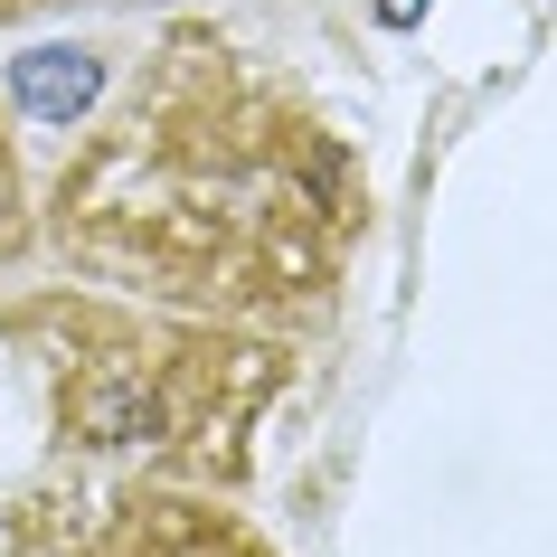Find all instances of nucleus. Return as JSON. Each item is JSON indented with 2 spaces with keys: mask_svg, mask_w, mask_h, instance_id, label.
I'll list each match as a JSON object with an SVG mask.
<instances>
[{
  "mask_svg": "<svg viewBox=\"0 0 557 557\" xmlns=\"http://www.w3.org/2000/svg\"><path fill=\"white\" fill-rule=\"evenodd\" d=\"M29 10H48V0H0V20H29Z\"/></svg>",
  "mask_w": 557,
  "mask_h": 557,
  "instance_id": "nucleus-6",
  "label": "nucleus"
},
{
  "mask_svg": "<svg viewBox=\"0 0 557 557\" xmlns=\"http://www.w3.org/2000/svg\"><path fill=\"white\" fill-rule=\"evenodd\" d=\"M48 227L86 274H133L208 312H284L331 294L350 189L322 123L284 114L236 48L180 38L66 161Z\"/></svg>",
  "mask_w": 557,
  "mask_h": 557,
  "instance_id": "nucleus-1",
  "label": "nucleus"
},
{
  "mask_svg": "<svg viewBox=\"0 0 557 557\" xmlns=\"http://www.w3.org/2000/svg\"><path fill=\"white\" fill-rule=\"evenodd\" d=\"M76 557H284V548L208 492H123Z\"/></svg>",
  "mask_w": 557,
  "mask_h": 557,
  "instance_id": "nucleus-2",
  "label": "nucleus"
},
{
  "mask_svg": "<svg viewBox=\"0 0 557 557\" xmlns=\"http://www.w3.org/2000/svg\"><path fill=\"white\" fill-rule=\"evenodd\" d=\"M95 86H104V58L95 48H29V58H10V104L38 133H66L95 104Z\"/></svg>",
  "mask_w": 557,
  "mask_h": 557,
  "instance_id": "nucleus-3",
  "label": "nucleus"
},
{
  "mask_svg": "<svg viewBox=\"0 0 557 557\" xmlns=\"http://www.w3.org/2000/svg\"><path fill=\"white\" fill-rule=\"evenodd\" d=\"M369 10H379L387 29H416V20H425V0H369Z\"/></svg>",
  "mask_w": 557,
  "mask_h": 557,
  "instance_id": "nucleus-5",
  "label": "nucleus"
},
{
  "mask_svg": "<svg viewBox=\"0 0 557 557\" xmlns=\"http://www.w3.org/2000/svg\"><path fill=\"white\" fill-rule=\"evenodd\" d=\"M29 236H38V218H29V171H20V133H10V104H0V264L29 256Z\"/></svg>",
  "mask_w": 557,
  "mask_h": 557,
  "instance_id": "nucleus-4",
  "label": "nucleus"
}]
</instances>
